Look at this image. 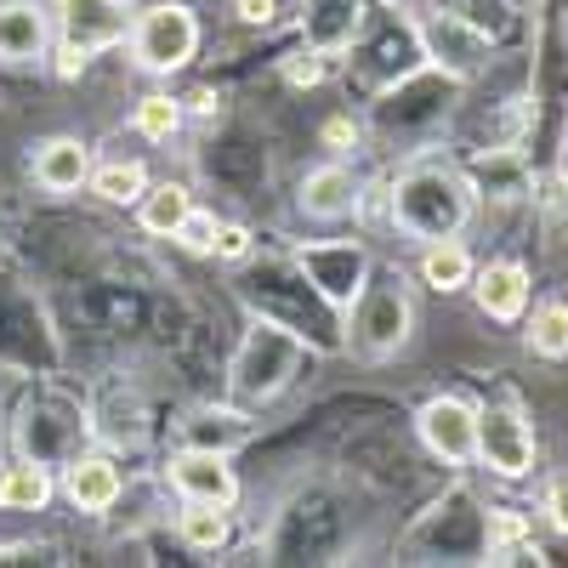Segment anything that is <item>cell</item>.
<instances>
[{
	"mask_svg": "<svg viewBox=\"0 0 568 568\" xmlns=\"http://www.w3.org/2000/svg\"><path fill=\"white\" fill-rule=\"evenodd\" d=\"M415 426H420V444L433 449L438 460H449V466H466L471 455H478V404H466L455 393L426 404Z\"/></svg>",
	"mask_w": 568,
	"mask_h": 568,
	"instance_id": "8",
	"label": "cell"
},
{
	"mask_svg": "<svg viewBox=\"0 0 568 568\" xmlns=\"http://www.w3.org/2000/svg\"><path fill=\"white\" fill-rule=\"evenodd\" d=\"M420 273H426L433 291L449 296V291H466V284H471V256L455 240H433V245H426V256H420Z\"/></svg>",
	"mask_w": 568,
	"mask_h": 568,
	"instance_id": "21",
	"label": "cell"
},
{
	"mask_svg": "<svg viewBox=\"0 0 568 568\" xmlns=\"http://www.w3.org/2000/svg\"><path fill=\"white\" fill-rule=\"evenodd\" d=\"M478 460L500 471V478H524L535 466V433H529L524 409H511V404L478 409Z\"/></svg>",
	"mask_w": 568,
	"mask_h": 568,
	"instance_id": "6",
	"label": "cell"
},
{
	"mask_svg": "<svg viewBox=\"0 0 568 568\" xmlns=\"http://www.w3.org/2000/svg\"><path fill=\"white\" fill-rule=\"evenodd\" d=\"M211 256H222V262H245V256H251V233H245L240 222H216V245H211Z\"/></svg>",
	"mask_w": 568,
	"mask_h": 568,
	"instance_id": "27",
	"label": "cell"
},
{
	"mask_svg": "<svg viewBox=\"0 0 568 568\" xmlns=\"http://www.w3.org/2000/svg\"><path fill=\"white\" fill-rule=\"evenodd\" d=\"M529 535V524L517 511H489V546H517Z\"/></svg>",
	"mask_w": 568,
	"mask_h": 568,
	"instance_id": "28",
	"label": "cell"
},
{
	"mask_svg": "<svg viewBox=\"0 0 568 568\" xmlns=\"http://www.w3.org/2000/svg\"><path fill=\"white\" fill-rule=\"evenodd\" d=\"M455 18H466L471 29L489 34V40L511 29V7H506V0H455Z\"/></svg>",
	"mask_w": 568,
	"mask_h": 568,
	"instance_id": "25",
	"label": "cell"
},
{
	"mask_svg": "<svg viewBox=\"0 0 568 568\" xmlns=\"http://www.w3.org/2000/svg\"><path fill=\"white\" fill-rule=\"evenodd\" d=\"M353 136H358L353 120H329V125H324V142H329V149H342V142H353Z\"/></svg>",
	"mask_w": 568,
	"mask_h": 568,
	"instance_id": "31",
	"label": "cell"
},
{
	"mask_svg": "<svg viewBox=\"0 0 568 568\" xmlns=\"http://www.w3.org/2000/svg\"><path fill=\"white\" fill-rule=\"evenodd\" d=\"M136 205H142V211H136L142 227L160 233V240H171V233L182 227V216L194 211V200H187V187H182V182H160V187H149V194H142Z\"/></svg>",
	"mask_w": 568,
	"mask_h": 568,
	"instance_id": "20",
	"label": "cell"
},
{
	"mask_svg": "<svg viewBox=\"0 0 568 568\" xmlns=\"http://www.w3.org/2000/svg\"><path fill=\"white\" fill-rule=\"evenodd\" d=\"M251 438V420L233 415V409H200L187 420V449H216V455H233Z\"/></svg>",
	"mask_w": 568,
	"mask_h": 568,
	"instance_id": "17",
	"label": "cell"
},
{
	"mask_svg": "<svg viewBox=\"0 0 568 568\" xmlns=\"http://www.w3.org/2000/svg\"><path fill=\"white\" fill-rule=\"evenodd\" d=\"M466 216H471V187L449 165H415L393 187V222L420 245L455 240L466 227Z\"/></svg>",
	"mask_w": 568,
	"mask_h": 568,
	"instance_id": "1",
	"label": "cell"
},
{
	"mask_svg": "<svg viewBox=\"0 0 568 568\" xmlns=\"http://www.w3.org/2000/svg\"><path fill=\"white\" fill-rule=\"evenodd\" d=\"M45 500H52V471L40 460H18L0 471V506L7 511H40Z\"/></svg>",
	"mask_w": 568,
	"mask_h": 568,
	"instance_id": "18",
	"label": "cell"
},
{
	"mask_svg": "<svg viewBox=\"0 0 568 568\" xmlns=\"http://www.w3.org/2000/svg\"><path fill=\"white\" fill-rule=\"evenodd\" d=\"M52 45V18L34 0H7L0 7V58L7 63H40Z\"/></svg>",
	"mask_w": 568,
	"mask_h": 568,
	"instance_id": "12",
	"label": "cell"
},
{
	"mask_svg": "<svg viewBox=\"0 0 568 568\" xmlns=\"http://www.w3.org/2000/svg\"><path fill=\"white\" fill-rule=\"evenodd\" d=\"M63 489H69V500H74L80 511H109L125 484H120V466H114L109 455H80V460H69Z\"/></svg>",
	"mask_w": 568,
	"mask_h": 568,
	"instance_id": "15",
	"label": "cell"
},
{
	"mask_svg": "<svg viewBox=\"0 0 568 568\" xmlns=\"http://www.w3.org/2000/svg\"><path fill=\"white\" fill-rule=\"evenodd\" d=\"M171 240H182V251H194V256H211V245H216V216L187 211V216H182V227L171 233Z\"/></svg>",
	"mask_w": 568,
	"mask_h": 568,
	"instance_id": "26",
	"label": "cell"
},
{
	"mask_svg": "<svg viewBox=\"0 0 568 568\" xmlns=\"http://www.w3.org/2000/svg\"><path fill=\"white\" fill-rule=\"evenodd\" d=\"M85 63H91V58H80V52H69V45H58V74H63V80H74Z\"/></svg>",
	"mask_w": 568,
	"mask_h": 568,
	"instance_id": "32",
	"label": "cell"
},
{
	"mask_svg": "<svg viewBox=\"0 0 568 568\" xmlns=\"http://www.w3.org/2000/svg\"><path fill=\"white\" fill-rule=\"evenodd\" d=\"M91 176V149L80 136H52L40 142L34 154V182L45 187V194H74V187Z\"/></svg>",
	"mask_w": 568,
	"mask_h": 568,
	"instance_id": "13",
	"label": "cell"
},
{
	"mask_svg": "<svg viewBox=\"0 0 568 568\" xmlns=\"http://www.w3.org/2000/svg\"><path fill=\"white\" fill-rule=\"evenodd\" d=\"M176 535H182V546H194V551H216V546L227 540V506H211V500H182Z\"/></svg>",
	"mask_w": 568,
	"mask_h": 568,
	"instance_id": "22",
	"label": "cell"
},
{
	"mask_svg": "<svg viewBox=\"0 0 568 568\" xmlns=\"http://www.w3.org/2000/svg\"><path fill=\"white\" fill-rule=\"evenodd\" d=\"M194 52H200V23H194L187 7H176V0H160V7H149L131 23V58H136V69L171 74Z\"/></svg>",
	"mask_w": 568,
	"mask_h": 568,
	"instance_id": "4",
	"label": "cell"
},
{
	"mask_svg": "<svg viewBox=\"0 0 568 568\" xmlns=\"http://www.w3.org/2000/svg\"><path fill=\"white\" fill-rule=\"evenodd\" d=\"M353 205H358L353 171H342V165H318V171L302 176V211H307V216H318V222H342Z\"/></svg>",
	"mask_w": 568,
	"mask_h": 568,
	"instance_id": "16",
	"label": "cell"
},
{
	"mask_svg": "<svg viewBox=\"0 0 568 568\" xmlns=\"http://www.w3.org/2000/svg\"><path fill=\"white\" fill-rule=\"evenodd\" d=\"M176 125H182V103H176V98H165V91H154V98H142V103H136V131H142V136L171 142V136H176Z\"/></svg>",
	"mask_w": 568,
	"mask_h": 568,
	"instance_id": "24",
	"label": "cell"
},
{
	"mask_svg": "<svg viewBox=\"0 0 568 568\" xmlns=\"http://www.w3.org/2000/svg\"><path fill=\"white\" fill-rule=\"evenodd\" d=\"M318 80V63L307 58V63H291V85H313Z\"/></svg>",
	"mask_w": 568,
	"mask_h": 568,
	"instance_id": "33",
	"label": "cell"
},
{
	"mask_svg": "<svg viewBox=\"0 0 568 568\" xmlns=\"http://www.w3.org/2000/svg\"><path fill=\"white\" fill-rule=\"evenodd\" d=\"M546 511H551V524L568 535V484H551V495H546Z\"/></svg>",
	"mask_w": 568,
	"mask_h": 568,
	"instance_id": "30",
	"label": "cell"
},
{
	"mask_svg": "<svg viewBox=\"0 0 568 568\" xmlns=\"http://www.w3.org/2000/svg\"><path fill=\"white\" fill-rule=\"evenodd\" d=\"M478 307L489 313V318H524V307H529V267L524 262H489L484 273H478Z\"/></svg>",
	"mask_w": 568,
	"mask_h": 568,
	"instance_id": "14",
	"label": "cell"
},
{
	"mask_svg": "<svg viewBox=\"0 0 568 568\" xmlns=\"http://www.w3.org/2000/svg\"><path fill=\"white\" fill-rule=\"evenodd\" d=\"M85 182H91V194L109 200V205H136L142 194H149V171H142V160H109Z\"/></svg>",
	"mask_w": 568,
	"mask_h": 568,
	"instance_id": "19",
	"label": "cell"
},
{
	"mask_svg": "<svg viewBox=\"0 0 568 568\" xmlns=\"http://www.w3.org/2000/svg\"><path fill=\"white\" fill-rule=\"evenodd\" d=\"M125 29H131L125 0H58V34L80 58L109 52L114 40H125Z\"/></svg>",
	"mask_w": 568,
	"mask_h": 568,
	"instance_id": "7",
	"label": "cell"
},
{
	"mask_svg": "<svg viewBox=\"0 0 568 568\" xmlns=\"http://www.w3.org/2000/svg\"><path fill=\"white\" fill-rule=\"evenodd\" d=\"M347 342L364 353V358H393L404 342H409V324H415V307H409V291L398 273H369L364 296L347 307Z\"/></svg>",
	"mask_w": 568,
	"mask_h": 568,
	"instance_id": "3",
	"label": "cell"
},
{
	"mask_svg": "<svg viewBox=\"0 0 568 568\" xmlns=\"http://www.w3.org/2000/svg\"><path fill=\"white\" fill-rule=\"evenodd\" d=\"M420 45H426V58H433L438 69H449V74H460V80H471L484 69V58H489V34H478L466 18H426L420 23Z\"/></svg>",
	"mask_w": 568,
	"mask_h": 568,
	"instance_id": "9",
	"label": "cell"
},
{
	"mask_svg": "<svg viewBox=\"0 0 568 568\" xmlns=\"http://www.w3.org/2000/svg\"><path fill=\"white\" fill-rule=\"evenodd\" d=\"M296 369H302V336L273 318H256L227 364V393H233V404L262 409L296 382Z\"/></svg>",
	"mask_w": 568,
	"mask_h": 568,
	"instance_id": "2",
	"label": "cell"
},
{
	"mask_svg": "<svg viewBox=\"0 0 568 568\" xmlns=\"http://www.w3.org/2000/svg\"><path fill=\"white\" fill-rule=\"evenodd\" d=\"M529 353L540 358H568V302H546L529 318Z\"/></svg>",
	"mask_w": 568,
	"mask_h": 568,
	"instance_id": "23",
	"label": "cell"
},
{
	"mask_svg": "<svg viewBox=\"0 0 568 568\" xmlns=\"http://www.w3.org/2000/svg\"><path fill=\"white\" fill-rule=\"evenodd\" d=\"M296 267L307 273L313 291L336 307L347 318V307L364 296V284H369V251L364 245H347V240H324V245H302L296 251Z\"/></svg>",
	"mask_w": 568,
	"mask_h": 568,
	"instance_id": "5",
	"label": "cell"
},
{
	"mask_svg": "<svg viewBox=\"0 0 568 568\" xmlns=\"http://www.w3.org/2000/svg\"><path fill=\"white\" fill-rule=\"evenodd\" d=\"M358 29H364V0H307L302 7V40L318 58L347 52L358 40Z\"/></svg>",
	"mask_w": 568,
	"mask_h": 568,
	"instance_id": "11",
	"label": "cell"
},
{
	"mask_svg": "<svg viewBox=\"0 0 568 568\" xmlns=\"http://www.w3.org/2000/svg\"><path fill=\"white\" fill-rule=\"evenodd\" d=\"M233 12H240V23H251V29H267L273 23V0H240Z\"/></svg>",
	"mask_w": 568,
	"mask_h": 568,
	"instance_id": "29",
	"label": "cell"
},
{
	"mask_svg": "<svg viewBox=\"0 0 568 568\" xmlns=\"http://www.w3.org/2000/svg\"><path fill=\"white\" fill-rule=\"evenodd\" d=\"M171 489L182 500H211V506L240 500V478H233L227 455H216V449H182L171 460Z\"/></svg>",
	"mask_w": 568,
	"mask_h": 568,
	"instance_id": "10",
	"label": "cell"
}]
</instances>
